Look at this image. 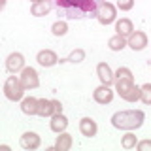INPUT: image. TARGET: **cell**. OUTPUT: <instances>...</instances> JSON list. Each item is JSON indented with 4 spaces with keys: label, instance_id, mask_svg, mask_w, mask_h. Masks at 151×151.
Returning <instances> with one entry per match:
<instances>
[{
    "label": "cell",
    "instance_id": "19",
    "mask_svg": "<svg viewBox=\"0 0 151 151\" xmlns=\"http://www.w3.org/2000/svg\"><path fill=\"white\" fill-rule=\"evenodd\" d=\"M40 117H51L53 115V100L47 98H38V113Z\"/></svg>",
    "mask_w": 151,
    "mask_h": 151
},
{
    "label": "cell",
    "instance_id": "4",
    "mask_svg": "<svg viewBox=\"0 0 151 151\" xmlns=\"http://www.w3.org/2000/svg\"><path fill=\"white\" fill-rule=\"evenodd\" d=\"M25 91H27V89L23 87L21 79L15 78V76H9V78L6 79V83H4V94H6V98H8V100H12V102L23 100Z\"/></svg>",
    "mask_w": 151,
    "mask_h": 151
},
{
    "label": "cell",
    "instance_id": "20",
    "mask_svg": "<svg viewBox=\"0 0 151 151\" xmlns=\"http://www.w3.org/2000/svg\"><path fill=\"white\" fill-rule=\"evenodd\" d=\"M108 47H110L111 51H123L127 47V38H123L119 34L111 36L110 40H108Z\"/></svg>",
    "mask_w": 151,
    "mask_h": 151
},
{
    "label": "cell",
    "instance_id": "5",
    "mask_svg": "<svg viewBox=\"0 0 151 151\" xmlns=\"http://www.w3.org/2000/svg\"><path fill=\"white\" fill-rule=\"evenodd\" d=\"M96 19L100 25H111V23H115L117 19V8L113 6L111 2H104L100 8H98V13H96Z\"/></svg>",
    "mask_w": 151,
    "mask_h": 151
},
{
    "label": "cell",
    "instance_id": "7",
    "mask_svg": "<svg viewBox=\"0 0 151 151\" xmlns=\"http://www.w3.org/2000/svg\"><path fill=\"white\" fill-rule=\"evenodd\" d=\"M127 45H129L130 49H134V51L145 49V47H147V34L142 32V30H134L129 38H127Z\"/></svg>",
    "mask_w": 151,
    "mask_h": 151
},
{
    "label": "cell",
    "instance_id": "25",
    "mask_svg": "<svg viewBox=\"0 0 151 151\" xmlns=\"http://www.w3.org/2000/svg\"><path fill=\"white\" fill-rule=\"evenodd\" d=\"M117 9H121V12H130L132 8H134V0H117Z\"/></svg>",
    "mask_w": 151,
    "mask_h": 151
},
{
    "label": "cell",
    "instance_id": "24",
    "mask_svg": "<svg viewBox=\"0 0 151 151\" xmlns=\"http://www.w3.org/2000/svg\"><path fill=\"white\" fill-rule=\"evenodd\" d=\"M140 100L144 104L151 106V83H145L140 87Z\"/></svg>",
    "mask_w": 151,
    "mask_h": 151
},
{
    "label": "cell",
    "instance_id": "11",
    "mask_svg": "<svg viewBox=\"0 0 151 151\" xmlns=\"http://www.w3.org/2000/svg\"><path fill=\"white\" fill-rule=\"evenodd\" d=\"M93 98L96 104H102V106H106V104H110L113 100V91L110 85H100V87H96L93 91Z\"/></svg>",
    "mask_w": 151,
    "mask_h": 151
},
{
    "label": "cell",
    "instance_id": "9",
    "mask_svg": "<svg viewBox=\"0 0 151 151\" xmlns=\"http://www.w3.org/2000/svg\"><path fill=\"white\" fill-rule=\"evenodd\" d=\"M36 60H38V64L44 66V68H51V66L59 64V55H57L53 49H42V51H38Z\"/></svg>",
    "mask_w": 151,
    "mask_h": 151
},
{
    "label": "cell",
    "instance_id": "27",
    "mask_svg": "<svg viewBox=\"0 0 151 151\" xmlns=\"http://www.w3.org/2000/svg\"><path fill=\"white\" fill-rule=\"evenodd\" d=\"M53 113H63V104L59 100H53Z\"/></svg>",
    "mask_w": 151,
    "mask_h": 151
},
{
    "label": "cell",
    "instance_id": "28",
    "mask_svg": "<svg viewBox=\"0 0 151 151\" xmlns=\"http://www.w3.org/2000/svg\"><path fill=\"white\" fill-rule=\"evenodd\" d=\"M4 8H6V0H0V12H2Z\"/></svg>",
    "mask_w": 151,
    "mask_h": 151
},
{
    "label": "cell",
    "instance_id": "21",
    "mask_svg": "<svg viewBox=\"0 0 151 151\" xmlns=\"http://www.w3.org/2000/svg\"><path fill=\"white\" fill-rule=\"evenodd\" d=\"M85 60V51L83 49H74L72 53H70L66 59H59V63L60 64H64V63H74V64H78V63H83Z\"/></svg>",
    "mask_w": 151,
    "mask_h": 151
},
{
    "label": "cell",
    "instance_id": "29",
    "mask_svg": "<svg viewBox=\"0 0 151 151\" xmlns=\"http://www.w3.org/2000/svg\"><path fill=\"white\" fill-rule=\"evenodd\" d=\"M0 149H4V151H9V145H0Z\"/></svg>",
    "mask_w": 151,
    "mask_h": 151
},
{
    "label": "cell",
    "instance_id": "6",
    "mask_svg": "<svg viewBox=\"0 0 151 151\" xmlns=\"http://www.w3.org/2000/svg\"><path fill=\"white\" fill-rule=\"evenodd\" d=\"M19 79H21V83H23V87H25V89H36V87H40V78H38V72L32 68V66H25V68L21 70Z\"/></svg>",
    "mask_w": 151,
    "mask_h": 151
},
{
    "label": "cell",
    "instance_id": "2",
    "mask_svg": "<svg viewBox=\"0 0 151 151\" xmlns=\"http://www.w3.org/2000/svg\"><path fill=\"white\" fill-rule=\"evenodd\" d=\"M145 113L142 110H123L111 115V125L119 130H136L144 125Z\"/></svg>",
    "mask_w": 151,
    "mask_h": 151
},
{
    "label": "cell",
    "instance_id": "18",
    "mask_svg": "<svg viewBox=\"0 0 151 151\" xmlns=\"http://www.w3.org/2000/svg\"><path fill=\"white\" fill-rule=\"evenodd\" d=\"M21 111L25 113V115H36V113H38V98H34V96H23Z\"/></svg>",
    "mask_w": 151,
    "mask_h": 151
},
{
    "label": "cell",
    "instance_id": "14",
    "mask_svg": "<svg viewBox=\"0 0 151 151\" xmlns=\"http://www.w3.org/2000/svg\"><path fill=\"white\" fill-rule=\"evenodd\" d=\"M51 8H53V2H51V0H38V2H34L30 6V13L34 17H44L51 12Z\"/></svg>",
    "mask_w": 151,
    "mask_h": 151
},
{
    "label": "cell",
    "instance_id": "16",
    "mask_svg": "<svg viewBox=\"0 0 151 151\" xmlns=\"http://www.w3.org/2000/svg\"><path fill=\"white\" fill-rule=\"evenodd\" d=\"M72 144H74L72 134H68V132H59L53 149H57V151H68L70 147H72Z\"/></svg>",
    "mask_w": 151,
    "mask_h": 151
},
{
    "label": "cell",
    "instance_id": "17",
    "mask_svg": "<svg viewBox=\"0 0 151 151\" xmlns=\"http://www.w3.org/2000/svg\"><path fill=\"white\" fill-rule=\"evenodd\" d=\"M115 30H117V34H119V36L129 38L132 32H134V25H132L130 19L123 17V19H119V21H115Z\"/></svg>",
    "mask_w": 151,
    "mask_h": 151
},
{
    "label": "cell",
    "instance_id": "23",
    "mask_svg": "<svg viewBox=\"0 0 151 151\" xmlns=\"http://www.w3.org/2000/svg\"><path fill=\"white\" fill-rule=\"evenodd\" d=\"M51 32H53L55 36H64L66 32H68V25H66V21H55L53 25H51Z\"/></svg>",
    "mask_w": 151,
    "mask_h": 151
},
{
    "label": "cell",
    "instance_id": "13",
    "mask_svg": "<svg viewBox=\"0 0 151 151\" xmlns=\"http://www.w3.org/2000/svg\"><path fill=\"white\" fill-rule=\"evenodd\" d=\"M96 76H98V79H100L102 85H113V81H115V76H113V72H111V68H110L108 63H98Z\"/></svg>",
    "mask_w": 151,
    "mask_h": 151
},
{
    "label": "cell",
    "instance_id": "26",
    "mask_svg": "<svg viewBox=\"0 0 151 151\" xmlns=\"http://www.w3.org/2000/svg\"><path fill=\"white\" fill-rule=\"evenodd\" d=\"M136 149L138 151H149L151 149V140H142L136 144Z\"/></svg>",
    "mask_w": 151,
    "mask_h": 151
},
{
    "label": "cell",
    "instance_id": "8",
    "mask_svg": "<svg viewBox=\"0 0 151 151\" xmlns=\"http://www.w3.org/2000/svg\"><path fill=\"white\" fill-rule=\"evenodd\" d=\"M19 144H21V147H23V149H27V151H34V149H38V147L42 145V138L36 134V132L27 130V132H23V136H21V140H19Z\"/></svg>",
    "mask_w": 151,
    "mask_h": 151
},
{
    "label": "cell",
    "instance_id": "10",
    "mask_svg": "<svg viewBox=\"0 0 151 151\" xmlns=\"http://www.w3.org/2000/svg\"><path fill=\"white\" fill-rule=\"evenodd\" d=\"M25 68V57H23L19 51H15V53H9L8 59H6V70L9 74H17L21 72V70Z\"/></svg>",
    "mask_w": 151,
    "mask_h": 151
},
{
    "label": "cell",
    "instance_id": "22",
    "mask_svg": "<svg viewBox=\"0 0 151 151\" xmlns=\"http://www.w3.org/2000/svg\"><path fill=\"white\" fill-rule=\"evenodd\" d=\"M136 144H138V136H136L134 132H127L121 138V147L123 149H134Z\"/></svg>",
    "mask_w": 151,
    "mask_h": 151
},
{
    "label": "cell",
    "instance_id": "15",
    "mask_svg": "<svg viewBox=\"0 0 151 151\" xmlns=\"http://www.w3.org/2000/svg\"><path fill=\"white\" fill-rule=\"evenodd\" d=\"M51 130L53 132H64L66 129H68V119H66V115H63V113H53L51 115V123H49Z\"/></svg>",
    "mask_w": 151,
    "mask_h": 151
},
{
    "label": "cell",
    "instance_id": "1",
    "mask_svg": "<svg viewBox=\"0 0 151 151\" xmlns=\"http://www.w3.org/2000/svg\"><path fill=\"white\" fill-rule=\"evenodd\" d=\"M53 8L59 15L74 21L96 17L98 8L104 4V0H51Z\"/></svg>",
    "mask_w": 151,
    "mask_h": 151
},
{
    "label": "cell",
    "instance_id": "30",
    "mask_svg": "<svg viewBox=\"0 0 151 151\" xmlns=\"http://www.w3.org/2000/svg\"><path fill=\"white\" fill-rule=\"evenodd\" d=\"M30 2H32V4H34V2H38V0H30Z\"/></svg>",
    "mask_w": 151,
    "mask_h": 151
},
{
    "label": "cell",
    "instance_id": "12",
    "mask_svg": "<svg viewBox=\"0 0 151 151\" xmlns=\"http://www.w3.org/2000/svg\"><path fill=\"white\" fill-rule=\"evenodd\" d=\"M79 132H81L85 138H93V136H96V132H98L96 121H94L93 117H81V121H79Z\"/></svg>",
    "mask_w": 151,
    "mask_h": 151
},
{
    "label": "cell",
    "instance_id": "3",
    "mask_svg": "<svg viewBox=\"0 0 151 151\" xmlns=\"http://www.w3.org/2000/svg\"><path fill=\"white\" fill-rule=\"evenodd\" d=\"M115 91L127 102L140 100V87L134 83V78H115Z\"/></svg>",
    "mask_w": 151,
    "mask_h": 151
}]
</instances>
